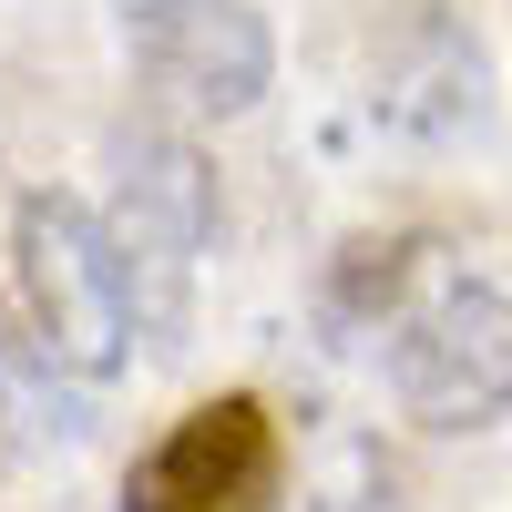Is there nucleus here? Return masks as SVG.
I'll return each instance as SVG.
<instances>
[{"instance_id": "1", "label": "nucleus", "mask_w": 512, "mask_h": 512, "mask_svg": "<svg viewBox=\"0 0 512 512\" xmlns=\"http://www.w3.org/2000/svg\"><path fill=\"white\" fill-rule=\"evenodd\" d=\"M113 256H123V297H134V338L185 349L195 318V267L216 246V164L164 123H123L113 134Z\"/></svg>"}, {"instance_id": "2", "label": "nucleus", "mask_w": 512, "mask_h": 512, "mask_svg": "<svg viewBox=\"0 0 512 512\" xmlns=\"http://www.w3.org/2000/svg\"><path fill=\"white\" fill-rule=\"evenodd\" d=\"M11 267H21V308H31L41 369L103 390L134 359V297H123L113 226L82 195H21L11 205Z\"/></svg>"}, {"instance_id": "3", "label": "nucleus", "mask_w": 512, "mask_h": 512, "mask_svg": "<svg viewBox=\"0 0 512 512\" xmlns=\"http://www.w3.org/2000/svg\"><path fill=\"white\" fill-rule=\"evenodd\" d=\"M390 400L420 431H492L512 410V277H441L390 318Z\"/></svg>"}, {"instance_id": "4", "label": "nucleus", "mask_w": 512, "mask_h": 512, "mask_svg": "<svg viewBox=\"0 0 512 512\" xmlns=\"http://www.w3.org/2000/svg\"><path fill=\"white\" fill-rule=\"evenodd\" d=\"M134 72L185 113H256L277 82V41L256 0H113Z\"/></svg>"}, {"instance_id": "5", "label": "nucleus", "mask_w": 512, "mask_h": 512, "mask_svg": "<svg viewBox=\"0 0 512 512\" xmlns=\"http://www.w3.org/2000/svg\"><path fill=\"white\" fill-rule=\"evenodd\" d=\"M277 482H287V441L267 400L226 390V400H195L123 472V512H277Z\"/></svg>"}, {"instance_id": "6", "label": "nucleus", "mask_w": 512, "mask_h": 512, "mask_svg": "<svg viewBox=\"0 0 512 512\" xmlns=\"http://www.w3.org/2000/svg\"><path fill=\"white\" fill-rule=\"evenodd\" d=\"M482 93H492V82H482V52H472V41H451V31H431L420 52L390 62V82H379V123L441 144V134H472V123L492 113Z\"/></svg>"}]
</instances>
